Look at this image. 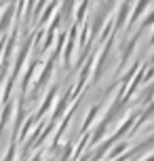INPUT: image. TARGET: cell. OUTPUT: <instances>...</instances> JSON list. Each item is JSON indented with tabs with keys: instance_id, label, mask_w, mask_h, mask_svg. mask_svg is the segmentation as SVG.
<instances>
[{
	"instance_id": "6da1fadb",
	"label": "cell",
	"mask_w": 154,
	"mask_h": 161,
	"mask_svg": "<svg viewBox=\"0 0 154 161\" xmlns=\"http://www.w3.org/2000/svg\"><path fill=\"white\" fill-rule=\"evenodd\" d=\"M11 17H13V7H8L7 11H4V15H2V19H0V32H4V28L8 25V21H11Z\"/></svg>"
}]
</instances>
